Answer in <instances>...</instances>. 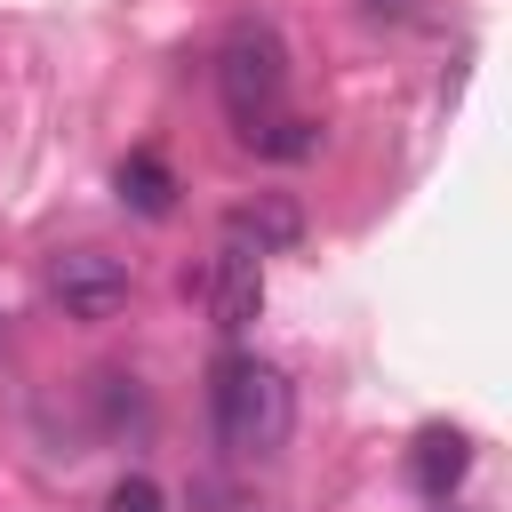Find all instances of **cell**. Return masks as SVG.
I'll list each match as a JSON object with an SVG mask.
<instances>
[{
  "mask_svg": "<svg viewBox=\"0 0 512 512\" xmlns=\"http://www.w3.org/2000/svg\"><path fill=\"white\" fill-rule=\"evenodd\" d=\"M128 264L112 256V248H64V256H48V296L64 304V320H112L120 304H128Z\"/></svg>",
  "mask_w": 512,
  "mask_h": 512,
  "instance_id": "cell-3",
  "label": "cell"
},
{
  "mask_svg": "<svg viewBox=\"0 0 512 512\" xmlns=\"http://www.w3.org/2000/svg\"><path fill=\"white\" fill-rule=\"evenodd\" d=\"M368 8H376V16H424L432 0H368Z\"/></svg>",
  "mask_w": 512,
  "mask_h": 512,
  "instance_id": "cell-9",
  "label": "cell"
},
{
  "mask_svg": "<svg viewBox=\"0 0 512 512\" xmlns=\"http://www.w3.org/2000/svg\"><path fill=\"white\" fill-rule=\"evenodd\" d=\"M216 96L232 112L240 136H256L264 120H280V96H288V40L272 24H232L224 48H216Z\"/></svg>",
  "mask_w": 512,
  "mask_h": 512,
  "instance_id": "cell-2",
  "label": "cell"
},
{
  "mask_svg": "<svg viewBox=\"0 0 512 512\" xmlns=\"http://www.w3.org/2000/svg\"><path fill=\"white\" fill-rule=\"evenodd\" d=\"M104 512H160V488H152L144 472H128V480L104 496Z\"/></svg>",
  "mask_w": 512,
  "mask_h": 512,
  "instance_id": "cell-8",
  "label": "cell"
},
{
  "mask_svg": "<svg viewBox=\"0 0 512 512\" xmlns=\"http://www.w3.org/2000/svg\"><path fill=\"white\" fill-rule=\"evenodd\" d=\"M448 512H456V504H448Z\"/></svg>",
  "mask_w": 512,
  "mask_h": 512,
  "instance_id": "cell-10",
  "label": "cell"
},
{
  "mask_svg": "<svg viewBox=\"0 0 512 512\" xmlns=\"http://www.w3.org/2000/svg\"><path fill=\"white\" fill-rule=\"evenodd\" d=\"M120 200H128L136 216H168V208H176V168H168L160 152H128V160H120Z\"/></svg>",
  "mask_w": 512,
  "mask_h": 512,
  "instance_id": "cell-6",
  "label": "cell"
},
{
  "mask_svg": "<svg viewBox=\"0 0 512 512\" xmlns=\"http://www.w3.org/2000/svg\"><path fill=\"white\" fill-rule=\"evenodd\" d=\"M208 424H216V440L240 464L280 456L288 432H296V384H288V368H272L256 352H224L216 376H208Z\"/></svg>",
  "mask_w": 512,
  "mask_h": 512,
  "instance_id": "cell-1",
  "label": "cell"
},
{
  "mask_svg": "<svg viewBox=\"0 0 512 512\" xmlns=\"http://www.w3.org/2000/svg\"><path fill=\"white\" fill-rule=\"evenodd\" d=\"M464 472H472V440H464L456 424H424V432H416V448H408V480H416L432 504H448Z\"/></svg>",
  "mask_w": 512,
  "mask_h": 512,
  "instance_id": "cell-5",
  "label": "cell"
},
{
  "mask_svg": "<svg viewBox=\"0 0 512 512\" xmlns=\"http://www.w3.org/2000/svg\"><path fill=\"white\" fill-rule=\"evenodd\" d=\"M248 144H256L264 160H312V152H320V120H304V112H280V120H264Z\"/></svg>",
  "mask_w": 512,
  "mask_h": 512,
  "instance_id": "cell-7",
  "label": "cell"
},
{
  "mask_svg": "<svg viewBox=\"0 0 512 512\" xmlns=\"http://www.w3.org/2000/svg\"><path fill=\"white\" fill-rule=\"evenodd\" d=\"M256 312H264V248H256L240 224H224V248H216V264H208V320H216L224 336H240Z\"/></svg>",
  "mask_w": 512,
  "mask_h": 512,
  "instance_id": "cell-4",
  "label": "cell"
}]
</instances>
